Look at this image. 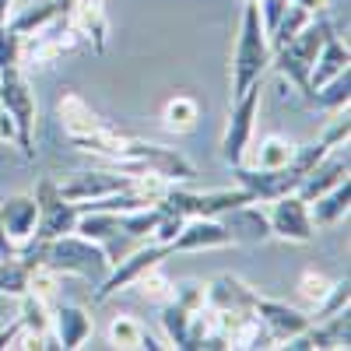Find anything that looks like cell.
Instances as JSON below:
<instances>
[{"label":"cell","mask_w":351,"mask_h":351,"mask_svg":"<svg viewBox=\"0 0 351 351\" xmlns=\"http://www.w3.org/2000/svg\"><path fill=\"white\" fill-rule=\"evenodd\" d=\"M56 120H60L64 137L74 144L77 152L102 155V158H120L123 148L130 144V137H134V134L120 130L116 123L102 120V116L74 92V88H64L60 99H56Z\"/></svg>","instance_id":"1"},{"label":"cell","mask_w":351,"mask_h":351,"mask_svg":"<svg viewBox=\"0 0 351 351\" xmlns=\"http://www.w3.org/2000/svg\"><path fill=\"white\" fill-rule=\"evenodd\" d=\"M271 39L260 25V11L256 4L243 0V14H239V36H236V49H232V99H239L253 81H263V71L271 67Z\"/></svg>","instance_id":"2"},{"label":"cell","mask_w":351,"mask_h":351,"mask_svg":"<svg viewBox=\"0 0 351 351\" xmlns=\"http://www.w3.org/2000/svg\"><path fill=\"white\" fill-rule=\"evenodd\" d=\"M334 32V21L327 18V11H319L309 18V25L302 28V32L295 39H288L285 46L274 49L271 56V67L295 88V92L306 99L309 95V71H313V60H316V53L319 46H324V39Z\"/></svg>","instance_id":"3"},{"label":"cell","mask_w":351,"mask_h":351,"mask_svg":"<svg viewBox=\"0 0 351 351\" xmlns=\"http://www.w3.org/2000/svg\"><path fill=\"white\" fill-rule=\"evenodd\" d=\"M43 263L53 267L56 274H64V278H81V281H92V285H99L112 267L106 250L92 239L77 236V232H67L60 239L43 243Z\"/></svg>","instance_id":"4"},{"label":"cell","mask_w":351,"mask_h":351,"mask_svg":"<svg viewBox=\"0 0 351 351\" xmlns=\"http://www.w3.org/2000/svg\"><path fill=\"white\" fill-rule=\"evenodd\" d=\"M109 165L116 172H130V176L152 172V176L169 180V183H190V180H197V165L180 148H165V144H152V141H141V137H130L123 155L109 158Z\"/></svg>","instance_id":"5"},{"label":"cell","mask_w":351,"mask_h":351,"mask_svg":"<svg viewBox=\"0 0 351 351\" xmlns=\"http://www.w3.org/2000/svg\"><path fill=\"white\" fill-rule=\"evenodd\" d=\"M0 109H4L14 127H18V144L25 162L36 158V116H39V102L32 92V81H28L25 67H4L0 71Z\"/></svg>","instance_id":"6"},{"label":"cell","mask_w":351,"mask_h":351,"mask_svg":"<svg viewBox=\"0 0 351 351\" xmlns=\"http://www.w3.org/2000/svg\"><path fill=\"white\" fill-rule=\"evenodd\" d=\"M239 204H256L250 190L243 186H225V190H208V193H193L180 183H172L165 197L158 200V208L180 218H221L225 211L239 208Z\"/></svg>","instance_id":"7"},{"label":"cell","mask_w":351,"mask_h":351,"mask_svg":"<svg viewBox=\"0 0 351 351\" xmlns=\"http://www.w3.org/2000/svg\"><path fill=\"white\" fill-rule=\"evenodd\" d=\"M77 49H84V39L71 28L67 14H60L36 32L21 36V67H53Z\"/></svg>","instance_id":"8"},{"label":"cell","mask_w":351,"mask_h":351,"mask_svg":"<svg viewBox=\"0 0 351 351\" xmlns=\"http://www.w3.org/2000/svg\"><path fill=\"white\" fill-rule=\"evenodd\" d=\"M260 99H263V81H253L239 99H232L228 123H225V134H221V162L225 165H243L246 162L253 127H256V112H260Z\"/></svg>","instance_id":"9"},{"label":"cell","mask_w":351,"mask_h":351,"mask_svg":"<svg viewBox=\"0 0 351 351\" xmlns=\"http://www.w3.org/2000/svg\"><path fill=\"white\" fill-rule=\"evenodd\" d=\"M36 208H39V218H36V232H32V239L36 243H49V239H60L67 236V232L77 228V204L67 200L60 193V183H53V180H39L36 190Z\"/></svg>","instance_id":"10"},{"label":"cell","mask_w":351,"mask_h":351,"mask_svg":"<svg viewBox=\"0 0 351 351\" xmlns=\"http://www.w3.org/2000/svg\"><path fill=\"white\" fill-rule=\"evenodd\" d=\"M172 250L169 246H162V243H141L137 250H130L123 260H116L112 263V267H109V274L95 285V295H92V302L95 306H102L106 299H112L116 295V291H127L144 271H148V267H155V263H162L165 256H169Z\"/></svg>","instance_id":"11"},{"label":"cell","mask_w":351,"mask_h":351,"mask_svg":"<svg viewBox=\"0 0 351 351\" xmlns=\"http://www.w3.org/2000/svg\"><path fill=\"white\" fill-rule=\"evenodd\" d=\"M267 225H271V239H285V243H313L316 239L309 204L299 193L274 197L271 211H267Z\"/></svg>","instance_id":"12"},{"label":"cell","mask_w":351,"mask_h":351,"mask_svg":"<svg viewBox=\"0 0 351 351\" xmlns=\"http://www.w3.org/2000/svg\"><path fill=\"white\" fill-rule=\"evenodd\" d=\"M348 172H351L348 144H341V148H330L324 158H319V162L302 176V183L295 186V193H299L306 204H313L319 193H327V190H334L337 183H344V180H348Z\"/></svg>","instance_id":"13"},{"label":"cell","mask_w":351,"mask_h":351,"mask_svg":"<svg viewBox=\"0 0 351 351\" xmlns=\"http://www.w3.org/2000/svg\"><path fill=\"white\" fill-rule=\"evenodd\" d=\"M134 176L130 172H116V169H88V172H74L67 183H60V193L74 204L81 200H95L116 190H130Z\"/></svg>","instance_id":"14"},{"label":"cell","mask_w":351,"mask_h":351,"mask_svg":"<svg viewBox=\"0 0 351 351\" xmlns=\"http://www.w3.org/2000/svg\"><path fill=\"white\" fill-rule=\"evenodd\" d=\"M253 313H256V319H260V324L267 327V334L274 337V348H281L288 337L302 334V330L313 324V316H309V313H302V309H295V306H288V302L263 299V295H256V306H253Z\"/></svg>","instance_id":"15"},{"label":"cell","mask_w":351,"mask_h":351,"mask_svg":"<svg viewBox=\"0 0 351 351\" xmlns=\"http://www.w3.org/2000/svg\"><path fill=\"white\" fill-rule=\"evenodd\" d=\"M67 21H71V28L84 39V46L92 53H99V56L106 53V39H109L106 0H71Z\"/></svg>","instance_id":"16"},{"label":"cell","mask_w":351,"mask_h":351,"mask_svg":"<svg viewBox=\"0 0 351 351\" xmlns=\"http://www.w3.org/2000/svg\"><path fill=\"white\" fill-rule=\"evenodd\" d=\"M221 246H232V236L221 225V218H186L183 228L176 232V239L169 243L172 253H197V250H221Z\"/></svg>","instance_id":"17"},{"label":"cell","mask_w":351,"mask_h":351,"mask_svg":"<svg viewBox=\"0 0 351 351\" xmlns=\"http://www.w3.org/2000/svg\"><path fill=\"white\" fill-rule=\"evenodd\" d=\"M221 225L228 228L232 246H260L271 239V225H267V211L260 204H239L221 215Z\"/></svg>","instance_id":"18"},{"label":"cell","mask_w":351,"mask_h":351,"mask_svg":"<svg viewBox=\"0 0 351 351\" xmlns=\"http://www.w3.org/2000/svg\"><path fill=\"white\" fill-rule=\"evenodd\" d=\"M49 324H53V334H56V341H60L64 351L81 348L95 330L92 313H88L84 306H74V302H56L49 309Z\"/></svg>","instance_id":"19"},{"label":"cell","mask_w":351,"mask_h":351,"mask_svg":"<svg viewBox=\"0 0 351 351\" xmlns=\"http://www.w3.org/2000/svg\"><path fill=\"white\" fill-rule=\"evenodd\" d=\"M36 218H39V208H36V197L32 193H14L0 204V225L11 236V243L21 250L36 232Z\"/></svg>","instance_id":"20"},{"label":"cell","mask_w":351,"mask_h":351,"mask_svg":"<svg viewBox=\"0 0 351 351\" xmlns=\"http://www.w3.org/2000/svg\"><path fill=\"white\" fill-rule=\"evenodd\" d=\"M344 71H351V49H348V43H344L337 32H330V36L324 39V46H319L316 60H313V71H309V95H313V88L327 84L330 77H337V74H344ZM309 95H306V99H309Z\"/></svg>","instance_id":"21"},{"label":"cell","mask_w":351,"mask_h":351,"mask_svg":"<svg viewBox=\"0 0 351 351\" xmlns=\"http://www.w3.org/2000/svg\"><path fill=\"white\" fill-rule=\"evenodd\" d=\"M208 306L225 309V313H253L256 291L232 274H218L215 281H208Z\"/></svg>","instance_id":"22"},{"label":"cell","mask_w":351,"mask_h":351,"mask_svg":"<svg viewBox=\"0 0 351 351\" xmlns=\"http://www.w3.org/2000/svg\"><path fill=\"white\" fill-rule=\"evenodd\" d=\"M109 344L112 348H123V351H162V348H169L155 334H148V327H144L137 316H130V313H116L112 316V324H109Z\"/></svg>","instance_id":"23"},{"label":"cell","mask_w":351,"mask_h":351,"mask_svg":"<svg viewBox=\"0 0 351 351\" xmlns=\"http://www.w3.org/2000/svg\"><path fill=\"white\" fill-rule=\"evenodd\" d=\"M348 208H351V180L337 183L334 190L319 193L313 204H309V218L316 228H334L337 221L348 218Z\"/></svg>","instance_id":"24"},{"label":"cell","mask_w":351,"mask_h":351,"mask_svg":"<svg viewBox=\"0 0 351 351\" xmlns=\"http://www.w3.org/2000/svg\"><path fill=\"white\" fill-rule=\"evenodd\" d=\"M200 123V102L193 95H172L162 106V127L169 134H190Z\"/></svg>","instance_id":"25"},{"label":"cell","mask_w":351,"mask_h":351,"mask_svg":"<svg viewBox=\"0 0 351 351\" xmlns=\"http://www.w3.org/2000/svg\"><path fill=\"white\" fill-rule=\"evenodd\" d=\"M67 8H71V0H39V4H32L28 11H21V14H11V18H8V25L14 28L18 36H28V32H36V28L49 25L53 18L67 14Z\"/></svg>","instance_id":"26"},{"label":"cell","mask_w":351,"mask_h":351,"mask_svg":"<svg viewBox=\"0 0 351 351\" xmlns=\"http://www.w3.org/2000/svg\"><path fill=\"white\" fill-rule=\"evenodd\" d=\"M291 155H295V141L285 134H267L253 152V169H281L291 162Z\"/></svg>","instance_id":"27"},{"label":"cell","mask_w":351,"mask_h":351,"mask_svg":"<svg viewBox=\"0 0 351 351\" xmlns=\"http://www.w3.org/2000/svg\"><path fill=\"white\" fill-rule=\"evenodd\" d=\"M193 316H197L193 309H186L183 302H176V299H169L165 306H158V319H162V330H165L169 348H183Z\"/></svg>","instance_id":"28"},{"label":"cell","mask_w":351,"mask_h":351,"mask_svg":"<svg viewBox=\"0 0 351 351\" xmlns=\"http://www.w3.org/2000/svg\"><path fill=\"white\" fill-rule=\"evenodd\" d=\"M28 278H32V263H28L21 253L0 260V295L21 299L28 291Z\"/></svg>","instance_id":"29"},{"label":"cell","mask_w":351,"mask_h":351,"mask_svg":"<svg viewBox=\"0 0 351 351\" xmlns=\"http://www.w3.org/2000/svg\"><path fill=\"white\" fill-rule=\"evenodd\" d=\"M306 102H309V106H319V109H327V112L344 109V106L351 102V71H344V74L330 77L327 84L313 88V95H309Z\"/></svg>","instance_id":"30"},{"label":"cell","mask_w":351,"mask_h":351,"mask_svg":"<svg viewBox=\"0 0 351 351\" xmlns=\"http://www.w3.org/2000/svg\"><path fill=\"white\" fill-rule=\"evenodd\" d=\"M130 288H137V295L144 299V302H152V306H165L169 299H172V281H169V274L162 271V263H155V267H148L144 271Z\"/></svg>","instance_id":"31"},{"label":"cell","mask_w":351,"mask_h":351,"mask_svg":"<svg viewBox=\"0 0 351 351\" xmlns=\"http://www.w3.org/2000/svg\"><path fill=\"white\" fill-rule=\"evenodd\" d=\"M309 11L306 8H299L295 0H288V8H285V14H281V21H278V28L271 32V49H278V46H285L288 39H295L302 28L309 25Z\"/></svg>","instance_id":"32"},{"label":"cell","mask_w":351,"mask_h":351,"mask_svg":"<svg viewBox=\"0 0 351 351\" xmlns=\"http://www.w3.org/2000/svg\"><path fill=\"white\" fill-rule=\"evenodd\" d=\"M158 221V208H134V211H120V225L127 236L148 243L152 239V228Z\"/></svg>","instance_id":"33"},{"label":"cell","mask_w":351,"mask_h":351,"mask_svg":"<svg viewBox=\"0 0 351 351\" xmlns=\"http://www.w3.org/2000/svg\"><path fill=\"white\" fill-rule=\"evenodd\" d=\"M330 278L327 274H319V271H302V278H299V295H302V302L309 306V309H316L319 302L327 299V291H330Z\"/></svg>","instance_id":"34"},{"label":"cell","mask_w":351,"mask_h":351,"mask_svg":"<svg viewBox=\"0 0 351 351\" xmlns=\"http://www.w3.org/2000/svg\"><path fill=\"white\" fill-rule=\"evenodd\" d=\"M348 299H351V281H348V278H337V281L330 285V291H327V299L313 309V313H316L313 319H324V316H334V313L348 309Z\"/></svg>","instance_id":"35"},{"label":"cell","mask_w":351,"mask_h":351,"mask_svg":"<svg viewBox=\"0 0 351 351\" xmlns=\"http://www.w3.org/2000/svg\"><path fill=\"white\" fill-rule=\"evenodd\" d=\"M348 137H351V112L344 106V109H334L330 123H327L324 134H319V141H324L327 148H341V144H348Z\"/></svg>","instance_id":"36"},{"label":"cell","mask_w":351,"mask_h":351,"mask_svg":"<svg viewBox=\"0 0 351 351\" xmlns=\"http://www.w3.org/2000/svg\"><path fill=\"white\" fill-rule=\"evenodd\" d=\"M21 67V36L4 21L0 25V71L4 67Z\"/></svg>","instance_id":"37"},{"label":"cell","mask_w":351,"mask_h":351,"mask_svg":"<svg viewBox=\"0 0 351 351\" xmlns=\"http://www.w3.org/2000/svg\"><path fill=\"white\" fill-rule=\"evenodd\" d=\"M0 141H4V144H18V127H14V120L4 109H0Z\"/></svg>","instance_id":"38"},{"label":"cell","mask_w":351,"mask_h":351,"mask_svg":"<svg viewBox=\"0 0 351 351\" xmlns=\"http://www.w3.org/2000/svg\"><path fill=\"white\" fill-rule=\"evenodd\" d=\"M14 253H18V246L11 243V236L4 232V225H0V260H4V256H14Z\"/></svg>","instance_id":"39"},{"label":"cell","mask_w":351,"mask_h":351,"mask_svg":"<svg viewBox=\"0 0 351 351\" xmlns=\"http://www.w3.org/2000/svg\"><path fill=\"white\" fill-rule=\"evenodd\" d=\"M14 330H18V319H14V324H8V327H0V351H8V348H11Z\"/></svg>","instance_id":"40"},{"label":"cell","mask_w":351,"mask_h":351,"mask_svg":"<svg viewBox=\"0 0 351 351\" xmlns=\"http://www.w3.org/2000/svg\"><path fill=\"white\" fill-rule=\"evenodd\" d=\"M299 8H306L309 14H319V11H327V0H295Z\"/></svg>","instance_id":"41"},{"label":"cell","mask_w":351,"mask_h":351,"mask_svg":"<svg viewBox=\"0 0 351 351\" xmlns=\"http://www.w3.org/2000/svg\"><path fill=\"white\" fill-rule=\"evenodd\" d=\"M250 4H260V0H250Z\"/></svg>","instance_id":"42"}]
</instances>
